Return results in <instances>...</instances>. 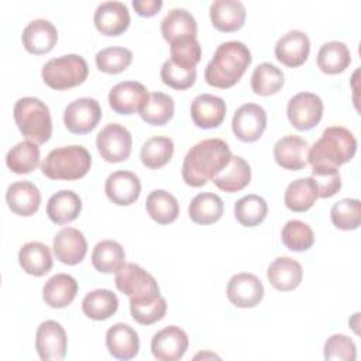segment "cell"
<instances>
[{"label":"cell","instance_id":"cell-1","mask_svg":"<svg viewBox=\"0 0 361 361\" xmlns=\"http://www.w3.org/2000/svg\"><path fill=\"white\" fill-rule=\"evenodd\" d=\"M226 141L207 138L193 145L183 158L182 178L186 185L200 188L212 180L231 159Z\"/></svg>","mask_w":361,"mask_h":361},{"label":"cell","instance_id":"cell-2","mask_svg":"<svg viewBox=\"0 0 361 361\" xmlns=\"http://www.w3.org/2000/svg\"><path fill=\"white\" fill-rule=\"evenodd\" d=\"M248 47L240 41H227L217 47L204 69L206 82L219 89L234 86L251 63Z\"/></svg>","mask_w":361,"mask_h":361},{"label":"cell","instance_id":"cell-3","mask_svg":"<svg viewBox=\"0 0 361 361\" xmlns=\"http://www.w3.org/2000/svg\"><path fill=\"white\" fill-rule=\"evenodd\" d=\"M357 151V140L350 130L340 126L327 127L309 148L307 162L313 166H333L351 161Z\"/></svg>","mask_w":361,"mask_h":361},{"label":"cell","instance_id":"cell-4","mask_svg":"<svg viewBox=\"0 0 361 361\" xmlns=\"http://www.w3.org/2000/svg\"><path fill=\"white\" fill-rule=\"evenodd\" d=\"M92 166L90 152L82 145H66L52 149L41 164L45 176L55 180H76Z\"/></svg>","mask_w":361,"mask_h":361},{"label":"cell","instance_id":"cell-5","mask_svg":"<svg viewBox=\"0 0 361 361\" xmlns=\"http://www.w3.org/2000/svg\"><path fill=\"white\" fill-rule=\"evenodd\" d=\"M14 121L20 133L37 142L44 144L52 135V120L48 106L37 97H21L13 109Z\"/></svg>","mask_w":361,"mask_h":361},{"label":"cell","instance_id":"cell-6","mask_svg":"<svg viewBox=\"0 0 361 361\" xmlns=\"http://www.w3.org/2000/svg\"><path fill=\"white\" fill-rule=\"evenodd\" d=\"M89 68L86 61L76 54L49 59L41 71L42 80L54 90H66L86 80Z\"/></svg>","mask_w":361,"mask_h":361},{"label":"cell","instance_id":"cell-7","mask_svg":"<svg viewBox=\"0 0 361 361\" xmlns=\"http://www.w3.org/2000/svg\"><path fill=\"white\" fill-rule=\"evenodd\" d=\"M131 133L124 126L117 123H110L104 126L96 137V147L100 157L106 162L111 164L128 159L131 154Z\"/></svg>","mask_w":361,"mask_h":361},{"label":"cell","instance_id":"cell-8","mask_svg":"<svg viewBox=\"0 0 361 361\" xmlns=\"http://www.w3.org/2000/svg\"><path fill=\"white\" fill-rule=\"evenodd\" d=\"M286 114L296 130L307 131L320 123L323 117V102L314 93L300 92L288 102Z\"/></svg>","mask_w":361,"mask_h":361},{"label":"cell","instance_id":"cell-9","mask_svg":"<svg viewBox=\"0 0 361 361\" xmlns=\"http://www.w3.org/2000/svg\"><path fill=\"white\" fill-rule=\"evenodd\" d=\"M102 118V109L96 99L80 97L71 102L63 111V124L73 134L90 133Z\"/></svg>","mask_w":361,"mask_h":361},{"label":"cell","instance_id":"cell-10","mask_svg":"<svg viewBox=\"0 0 361 361\" xmlns=\"http://www.w3.org/2000/svg\"><path fill=\"white\" fill-rule=\"evenodd\" d=\"M231 128L234 135L243 142L259 140L267 128V113L262 106L245 103L240 106L233 116Z\"/></svg>","mask_w":361,"mask_h":361},{"label":"cell","instance_id":"cell-11","mask_svg":"<svg viewBox=\"0 0 361 361\" xmlns=\"http://www.w3.org/2000/svg\"><path fill=\"white\" fill-rule=\"evenodd\" d=\"M65 329L55 320L42 322L35 333V350L42 361H59L66 355Z\"/></svg>","mask_w":361,"mask_h":361},{"label":"cell","instance_id":"cell-12","mask_svg":"<svg viewBox=\"0 0 361 361\" xmlns=\"http://www.w3.org/2000/svg\"><path fill=\"white\" fill-rule=\"evenodd\" d=\"M147 87L135 80H124L111 87L109 92V104L117 114L140 113L148 100Z\"/></svg>","mask_w":361,"mask_h":361},{"label":"cell","instance_id":"cell-13","mask_svg":"<svg viewBox=\"0 0 361 361\" xmlns=\"http://www.w3.org/2000/svg\"><path fill=\"white\" fill-rule=\"evenodd\" d=\"M226 293L234 306L241 309L254 307L264 298V285L254 274L240 272L230 278Z\"/></svg>","mask_w":361,"mask_h":361},{"label":"cell","instance_id":"cell-14","mask_svg":"<svg viewBox=\"0 0 361 361\" xmlns=\"http://www.w3.org/2000/svg\"><path fill=\"white\" fill-rule=\"evenodd\" d=\"M189 345L188 334L178 326H166L151 338L152 355L159 361L180 360Z\"/></svg>","mask_w":361,"mask_h":361},{"label":"cell","instance_id":"cell-15","mask_svg":"<svg viewBox=\"0 0 361 361\" xmlns=\"http://www.w3.org/2000/svg\"><path fill=\"white\" fill-rule=\"evenodd\" d=\"M116 288L128 298L140 296L148 292H159L155 278L137 264H124L116 272Z\"/></svg>","mask_w":361,"mask_h":361},{"label":"cell","instance_id":"cell-16","mask_svg":"<svg viewBox=\"0 0 361 361\" xmlns=\"http://www.w3.org/2000/svg\"><path fill=\"white\" fill-rule=\"evenodd\" d=\"M93 21L97 31L103 35L117 37L128 28L130 13L121 1H103L96 7Z\"/></svg>","mask_w":361,"mask_h":361},{"label":"cell","instance_id":"cell-17","mask_svg":"<svg viewBox=\"0 0 361 361\" xmlns=\"http://www.w3.org/2000/svg\"><path fill=\"white\" fill-rule=\"evenodd\" d=\"M52 248L58 261L65 265H76L83 261L87 252V243L78 228L63 227L55 234Z\"/></svg>","mask_w":361,"mask_h":361},{"label":"cell","instance_id":"cell-18","mask_svg":"<svg viewBox=\"0 0 361 361\" xmlns=\"http://www.w3.org/2000/svg\"><path fill=\"white\" fill-rule=\"evenodd\" d=\"M226 102L214 94L202 93L190 104V117L199 128H216L226 117Z\"/></svg>","mask_w":361,"mask_h":361},{"label":"cell","instance_id":"cell-19","mask_svg":"<svg viewBox=\"0 0 361 361\" xmlns=\"http://www.w3.org/2000/svg\"><path fill=\"white\" fill-rule=\"evenodd\" d=\"M310 52L309 37L299 30H292L283 34L275 45L276 59L289 66L298 68L305 63Z\"/></svg>","mask_w":361,"mask_h":361},{"label":"cell","instance_id":"cell-20","mask_svg":"<svg viewBox=\"0 0 361 361\" xmlns=\"http://www.w3.org/2000/svg\"><path fill=\"white\" fill-rule=\"evenodd\" d=\"M104 192L114 204L130 206L140 197L141 183L135 173L130 171H116L107 176Z\"/></svg>","mask_w":361,"mask_h":361},{"label":"cell","instance_id":"cell-21","mask_svg":"<svg viewBox=\"0 0 361 361\" xmlns=\"http://www.w3.org/2000/svg\"><path fill=\"white\" fill-rule=\"evenodd\" d=\"M309 144L299 135H285L274 145V158L279 166L289 171H300L307 165Z\"/></svg>","mask_w":361,"mask_h":361},{"label":"cell","instance_id":"cell-22","mask_svg":"<svg viewBox=\"0 0 361 361\" xmlns=\"http://www.w3.org/2000/svg\"><path fill=\"white\" fill-rule=\"evenodd\" d=\"M21 41L30 54L42 55L55 47L58 41V31L51 21L37 18L25 25L21 34Z\"/></svg>","mask_w":361,"mask_h":361},{"label":"cell","instance_id":"cell-23","mask_svg":"<svg viewBox=\"0 0 361 361\" xmlns=\"http://www.w3.org/2000/svg\"><path fill=\"white\" fill-rule=\"evenodd\" d=\"M6 200L13 213L28 217L39 209L41 192L34 183L28 180H18L7 188Z\"/></svg>","mask_w":361,"mask_h":361},{"label":"cell","instance_id":"cell-24","mask_svg":"<svg viewBox=\"0 0 361 361\" xmlns=\"http://www.w3.org/2000/svg\"><path fill=\"white\" fill-rule=\"evenodd\" d=\"M210 20L216 30L234 32L244 25L245 6L238 0H216L210 4Z\"/></svg>","mask_w":361,"mask_h":361},{"label":"cell","instance_id":"cell-25","mask_svg":"<svg viewBox=\"0 0 361 361\" xmlns=\"http://www.w3.org/2000/svg\"><path fill=\"white\" fill-rule=\"evenodd\" d=\"M106 347L114 358L131 360L140 351V338L131 326L116 323L106 333Z\"/></svg>","mask_w":361,"mask_h":361},{"label":"cell","instance_id":"cell-26","mask_svg":"<svg viewBox=\"0 0 361 361\" xmlns=\"http://www.w3.org/2000/svg\"><path fill=\"white\" fill-rule=\"evenodd\" d=\"M269 283L282 292L296 289L303 278L302 265L290 257H278L274 259L267 271Z\"/></svg>","mask_w":361,"mask_h":361},{"label":"cell","instance_id":"cell-27","mask_svg":"<svg viewBox=\"0 0 361 361\" xmlns=\"http://www.w3.org/2000/svg\"><path fill=\"white\" fill-rule=\"evenodd\" d=\"M78 293V282L69 274H56L51 276L42 288L44 302L54 309L69 306Z\"/></svg>","mask_w":361,"mask_h":361},{"label":"cell","instance_id":"cell-28","mask_svg":"<svg viewBox=\"0 0 361 361\" xmlns=\"http://www.w3.org/2000/svg\"><path fill=\"white\" fill-rule=\"evenodd\" d=\"M166 307V300L159 295V292H148L130 298V313L133 319L142 326L154 324L164 319Z\"/></svg>","mask_w":361,"mask_h":361},{"label":"cell","instance_id":"cell-29","mask_svg":"<svg viewBox=\"0 0 361 361\" xmlns=\"http://www.w3.org/2000/svg\"><path fill=\"white\" fill-rule=\"evenodd\" d=\"M251 180V168L248 162L238 157L233 155L230 162L212 179V182L223 192L234 193L244 189Z\"/></svg>","mask_w":361,"mask_h":361},{"label":"cell","instance_id":"cell-30","mask_svg":"<svg viewBox=\"0 0 361 361\" xmlns=\"http://www.w3.org/2000/svg\"><path fill=\"white\" fill-rule=\"evenodd\" d=\"M82 210V200L73 190H59L54 193L47 203V216L55 224H68L73 221Z\"/></svg>","mask_w":361,"mask_h":361},{"label":"cell","instance_id":"cell-31","mask_svg":"<svg viewBox=\"0 0 361 361\" xmlns=\"http://www.w3.org/2000/svg\"><path fill=\"white\" fill-rule=\"evenodd\" d=\"M18 262L23 271L28 275L42 276L52 268V255L45 244L39 241H30L20 248Z\"/></svg>","mask_w":361,"mask_h":361},{"label":"cell","instance_id":"cell-32","mask_svg":"<svg viewBox=\"0 0 361 361\" xmlns=\"http://www.w3.org/2000/svg\"><path fill=\"white\" fill-rule=\"evenodd\" d=\"M161 32L165 41L172 44L182 37H196L197 24L188 10L172 8L161 21Z\"/></svg>","mask_w":361,"mask_h":361},{"label":"cell","instance_id":"cell-33","mask_svg":"<svg viewBox=\"0 0 361 361\" xmlns=\"http://www.w3.org/2000/svg\"><path fill=\"white\" fill-rule=\"evenodd\" d=\"M224 212V203L221 197L212 192H203L196 195L189 204V217L196 224H213L219 221Z\"/></svg>","mask_w":361,"mask_h":361},{"label":"cell","instance_id":"cell-34","mask_svg":"<svg viewBox=\"0 0 361 361\" xmlns=\"http://www.w3.org/2000/svg\"><path fill=\"white\" fill-rule=\"evenodd\" d=\"M118 309V298L110 289H96L82 300L83 313L92 320H107Z\"/></svg>","mask_w":361,"mask_h":361},{"label":"cell","instance_id":"cell-35","mask_svg":"<svg viewBox=\"0 0 361 361\" xmlns=\"http://www.w3.org/2000/svg\"><path fill=\"white\" fill-rule=\"evenodd\" d=\"M351 62V54L341 41H329L323 44L317 52V66L327 75L344 72Z\"/></svg>","mask_w":361,"mask_h":361},{"label":"cell","instance_id":"cell-36","mask_svg":"<svg viewBox=\"0 0 361 361\" xmlns=\"http://www.w3.org/2000/svg\"><path fill=\"white\" fill-rule=\"evenodd\" d=\"M317 189L312 178H300L290 182L285 190V206L296 213L309 210L317 200Z\"/></svg>","mask_w":361,"mask_h":361},{"label":"cell","instance_id":"cell-37","mask_svg":"<svg viewBox=\"0 0 361 361\" xmlns=\"http://www.w3.org/2000/svg\"><path fill=\"white\" fill-rule=\"evenodd\" d=\"M124 248L114 240L99 241L92 252V264L102 274L117 272L126 262Z\"/></svg>","mask_w":361,"mask_h":361},{"label":"cell","instance_id":"cell-38","mask_svg":"<svg viewBox=\"0 0 361 361\" xmlns=\"http://www.w3.org/2000/svg\"><path fill=\"white\" fill-rule=\"evenodd\" d=\"M145 207L149 217L158 224H169L178 219L179 204L173 195L166 190H152L145 200Z\"/></svg>","mask_w":361,"mask_h":361},{"label":"cell","instance_id":"cell-39","mask_svg":"<svg viewBox=\"0 0 361 361\" xmlns=\"http://www.w3.org/2000/svg\"><path fill=\"white\" fill-rule=\"evenodd\" d=\"M6 164L14 173H30L39 165V148L31 140L21 141L11 147L6 155Z\"/></svg>","mask_w":361,"mask_h":361},{"label":"cell","instance_id":"cell-40","mask_svg":"<svg viewBox=\"0 0 361 361\" xmlns=\"http://www.w3.org/2000/svg\"><path fill=\"white\" fill-rule=\"evenodd\" d=\"M175 113L173 99L162 92H152L140 110L141 118L151 126H165Z\"/></svg>","mask_w":361,"mask_h":361},{"label":"cell","instance_id":"cell-41","mask_svg":"<svg viewBox=\"0 0 361 361\" xmlns=\"http://www.w3.org/2000/svg\"><path fill=\"white\" fill-rule=\"evenodd\" d=\"M173 155V141L169 137L155 135L148 138L140 151V158L144 166L159 169L165 166Z\"/></svg>","mask_w":361,"mask_h":361},{"label":"cell","instance_id":"cell-42","mask_svg":"<svg viewBox=\"0 0 361 361\" xmlns=\"http://www.w3.org/2000/svg\"><path fill=\"white\" fill-rule=\"evenodd\" d=\"M268 213V204L264 197L258 195H245L234 204V216L244 227H255L261 224Z\"/></svg>","mask_w":361,"mask_h":361},{"label":"cell","instance_id":"cell-43","mask_svg":"<svg viewBox=\"0 0 361 361\" xmlns=\"http://www.w3.org/2000/svg\"><path fill=\"white\" fill-rule=\"evenodd\" d=\"M283 82L285 79L282 71L269 62L259 63L251 75V89L259 96H271L278 93L283 86Z\"/></svg>","mask_w":361,"mask_h":361},{"label":"cell","instance_id":"cell-44","mask_svg":"<svg viewBox=\"0 0 361 361\" xmlns=\"http://www.w3.org/2000/svg\"><path fill=\"white\" fill-rule=\"evenodd\" d=\"M331 223L340 230H355L361 221V203L358 199H341L330 210Z\"/></svg>","mask_w":361,"mask_h":361},{"label":"cell","instance_id":"cell-45","mask_svg":"<svg viewBox=\"0 0 361 361\" xmlns=\"http://www.w3.org/2000/svg\"><path fill=\"white\" fill-rule=\"evenodd\" d=\"M282 243L290 251H307L314 243V234L309 224L300 220H289L281 233Z\"/></svg>","mask_w":361,"mask_h":361},{"label":"cell","instance_id":"cell-46","mask_svg":"<svg viewBox=\"0 0 361 361\" xmlns=\"http://www.w3.org/2000/svg\"><path fill=\"white\" fill-rule=\"evenodd\" d=\"M94 59L100 72L114 75L126 71L130 66L133 61V52L124 47H109L100 49Z\"/></svg>","mask_w":361,"mask_h":361},{"label":"cell","instance_id":"cell-47","mask_svg":"<svg viewBox=\"0 0 361 361\" xmlns=\"http://www.w3.org/2000/svg\"><path fill=\"white\" fill-rule=\"evenodd\" d=\"M202 48L196 37H182L171 44V61L186 69H196Z\"/></svg>","mask_w":361,"mask_h":361},{"label":"cell","instance_id":"cell-48","mask_svg":"<svg viewBox=\"0 0 361 361\" xmlns=\"http://www.w3.org/2000/svg\"><path fill=\"white\" fill-rule=\"evenodd\" d=\"M310 178L316 185L319 197H331L341 189V176L338 168L313 166Z\"/></svg>","mask_w":361,"mask_h":361},{"label":"cell","instance_id":"cell-49","mask_svg":"<svg viewBox=\"0 0 361 361\" xmlns=\"http://www.w3.org/2000/svg\"><path fill=\"white\" fill-rule=\"evenodd\" d=\"M161 79L162 82L176 90H185L190 87L196 80V69H186L171 59L165 61L161 68Z\"/></svg>","mask_w":361,"mask_h":361},{"label":"cell","instance_id":"cell-50","mask_svg":"<svg viewBox=\"0 0 361 361\" xmlns=\"http://www.w3.org/2000/svg\"><path fill=\"white\" fill-rule=\"evenodd\" d=\"M324 358L330 361H354L357 358V347L350 337L333 334L324 343Z\"/></svg>","mask_w":361,"mask_h":361},{"label":"cell","instance_id":"cell-51","mask_svg":"<svg viewBox=\"0 0 361 361\" xmlns=\"http://www.w3.org/2000/svg\"><path fill=\"white\" fill-rule=\"evenodd\" d=\"M162 4V0H133V7L141 17L155 16L161 10Z\"/></svg>","mask_w":361,"mask_h":361}]
</instances>
